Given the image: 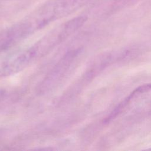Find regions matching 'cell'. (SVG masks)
<instances>
[{
  "mask_svg": "<svg viewBox=\"0 0 151 151\" xmlns=\"http://www.w3.org/2000/svg\"><path fill=\"white\" fill-rule=\"evenodd\" d=\"M150 150H151V149H150Z\"/></svg>",
  "mask_w": 151,
  "mask_h": 151,
  "instance_id": "obj_1",
  "label": "cell"
}]
</instances>
